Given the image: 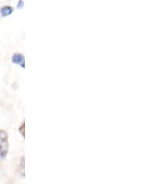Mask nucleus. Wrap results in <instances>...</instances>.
I'll use <instances>...</instances> for the list:
<instances>
[{"label":"nucleus","mask_w":167,"mask_h":184,"mask_svg":"<svg viewBox=\"0 0 167 184\" xmlns=\"http://www.w3.org/2000/svg\"><path fill=\"white\" fill-rule=\"evenodd\" d=\"M8 140L6 131L0 129V161L3 160L7 155Z\"/></svg>","instance_id":"f257e3e1"},{"label":"nucleus","mask_w":167,"mask_h":184,"mask_svg":"<svg viewBox=\"0 0 167 184\" xmlns=\"http://www.w3.org/2000/svg\"><path fill=\"white\" fill-rule=\"evenodd\" d=\"M12 62L14 63H18L20 64L21 66L24 67V58L21 54L20 53H16L13 55V57H12Z\"/></svg>","instance_id":"f03ea898"},{"label":"nucleus","mask_w":167,"mask_h":184,"mask_svg":"<svg viewBox=\"0 0 167 184\" xmlns=\"http://www.w3.org/2000/svg\"><path fill=\"white\" fill-rule=\"evenodd\" d=\"M12 11H13V8L10 6H5L1 8V14L2 16H7L12 13Z\"/></svg>","instance_id":"7ed1b4c3"},{"label":"nucleus","mask_w":167,"mask_h":184,"mask_svg":"<svg viewBox=\"0 0 167 184\" xmlns=\"http://www.w3.org/2000/svg\"><path fill=\"white\" fill-rule=\"evenodd\" d=\"M20 132L21 135L24 136V123H23V122L21 123V125H20Z\"/></svg>","instance_id":"20e7f679"},{"label":"nucleus","mask_w":167,"mask_h":184,"mask_svg":"<svg viewBox=\"0 0 167 184\" xmlns=\"http://www.w3.org/2000/svg\"><path fill=\"white\" fill-rule=\"evenodd\" d=\"M23 5V3H22V0H20L19 1V5H18V8H21Z\"/></svg>","instance_id":"39448f33"}]
</instances>
